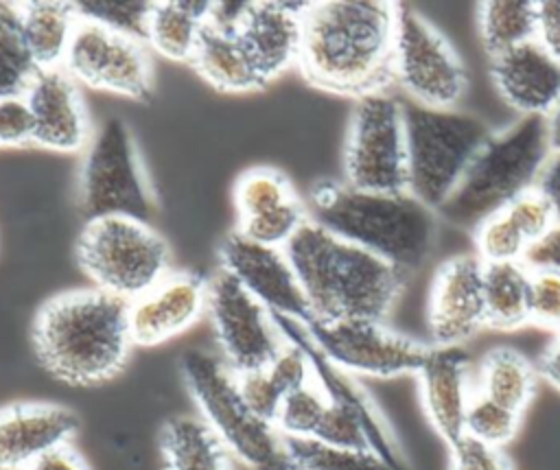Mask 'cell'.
Listing matches in <instances>:
<instances>
[{"mask_svg": "<svg viewBox=\"0 0 560 470\" xmlns=\"http://www.w3.org/2000/svg\"><path fill=\"white\" fill-rule=\"evenodd\" d=\"M396 2L328 0L302 13L298 66L304 79L341 96H368L394 83Z\"/></svg>", "mask_w": 560, "mask_h": 470, "instance_id": "cell-1", "label": "cell"}, {"mask_svg": "<svg viewBox=\"0 0 560 470\" xmlns=\"http://www.w3.org/2000/svg\"><path fill=\"white\" fill-rule=\"evenodd\" d=\"M308 313L322 321H385L407 273L381 256L306 221L284 245Z\"/></svg>", "mask_w": 560, "mask_h": 470, "instance_id": "cell-2", "label": "cell"}, {"mask_svg": "<svg viewBox=\"0 0 560 470\" xmlns=\"http://www.w3.org/2000/svg\"><path fill=\"white\" fill-rule=\"evenodd\" d=\"M33 348L42 367L66 385L105 383L133 348L127 302L96 286L63 291L37 310Z\"/></svg>", "mask_w": 560, "mask_h": 470, "instance_id": "cell-3", "label": "cell"}, {"mask_svg": "<svg viewBox=\"0 0 560 470\" xmlns=\"http://www.w3.org/2000/svg\"><path fill=\"white\" fill-rule=\"evenodd\" d=\"M304 203L311 221L405 273L429 258L438 234V212L407 190L370 192L346 181H319Z\"/></svg>", "mask_w": 560, "mask_h": 470, "instance_id": "cell-4", "label": "cell"}, {"mask_svg": "<svg viewBox=\"0 0 560 470\" xmlns=\"http://www.w3.org/2000/svg\"><path fill=\"white\" fill-rule=\"evenodd\" d=\"M549 157L545 118L518 116L486 138L438 216L451 225L475 230L483 219L532 190Z\"/></svg>", "mask_w": 560, "mask_h": 470, "instance_id": "cell-5", "label": "cell"}, {"mask_svg": "<svg viewBox=\"0 0 560 470\" xmlns=\"http://www.w3.org/2000/svg\"><path fill=\"white\" fill-rule=\"evenodd\" d=\"M184 385L199 418L247 470H293L284 437L278 428L249 411L234 372L221 356L190 350L182 359Z\"/></svg>", "mask_w": 560, "mask_h": 470, "instance_id": "cell-6", "label": "cell"}, {"mask_svg": "<svg viewBox=\"0 0 560 470\" xmlns=\"http://www.w3.org/2000/svg\"><path fill=\"white\" fill-rule=\"evenodd\" d=\"M402 107L407 129V192L440 212L492 129L477 116L457 109L422 107L405 98Z\"/></svg>", "mask_w": 560, "mask_h": 470, "instance_id": "cell-7", "label": "cell"}, {"mask_svg": "<svg viewBox=\"0 0 560 470\" xmlns=\"http://www.w3.org/2000/svg\"><path fill=\"white\" fill-rule=\"evenodd\" d=\"M77 260L96 289L125 302L171 271L166 240L144 221L103 216L83 223Z\"/></svg>", "mask_w": 560, "mask_h": 470, "instance_id": "cell-8", "label": "cell"}, {"mask_svg": "<svg viewBox=\"0 0 560 470\" xmlns=\"http://www.w3.org/2000/svg\"><path fill=\"white\" fill-rule=\"evenodd\" d=\"M79 208L85 221L127 216L149 223L155 212L138 146L120 118H107L83 149Z\"/></svg>", "mask_w": 560, "mask_h": 470, "instance_id": "cell-9", "label": "cell"}, {"mask_svg": "<svg viewBox=\"0 0 560 470\" xmlns=\"http://www.w3.org/2000/svg\"><path fill=\"white\" fill-rule=\"evenodd\" d=\"M343 181L370 192L407 190L402 101L387 90L357 98L343 142Z\"/></svg>", "mask_w": 560, "mask_h": 470, "instance_id": "cell-10", "label": "cell"}, {"mask_svg": "<svg viewBox=\"0 0 560 470\" xmlns=\"http://www.w3.org/2000/svg\"><path fill=\"white\" fill-rule=\"evenodd\" d=\"M394 83L422 107L455 109L468 74L453 44L416 9L396 4Z\"/></svg>", "mask_w": 560, "mask_h": 470, "instance_id": "cell-11", "label": "cell"}, {"mask_svg": "<svg viewBox=\"0 0 560 470\" xmlns=\"http://www.w3.org/2000/svg\"><path fill=\"white\" fill-rule=\"evenodd\" d=\"M315 350L348 376L394 378L416 374L429 352V343L405 337L385 321L341 319L300 321Z\"/></svg>", "mask_w": 560, "mask_h": 470, "instance_id": "cell-12", "label": "cell"}, {"mask_svg": "<svg viewBox=\"0 0 560 470\" xmlns=\"http://www.w3.org/2000/svg\"><path fill=\"white\" fill-rule=\"evenodd\" d=\"M206 315L221 359L234 374L265 367L287 345L273 313L223 269L208 278Z\"/></svg>", "mask_w": 560, "mask_h": 470, "instance_id": "cell-13", "label": "cell"}, {"mask_svg": "<svg viewBox=\"0 0 560 470\" xmlns=\"http://www.w3.org/2000/svg\"><path fill=\"white\" fill-rule=\"evenodd\" d=\"M77 83L133 101H147L153 85L149 46L96 22L79 20L61 66Z\"/></svg>", "mask_w": 560, "mask_h": 470, "instance_id": "cell-14", "label": "cell"}, {"mask_svg": "<svg viewBox=\"0 0 560 470\" xmlns=\"http://www.w3.org/2000/svg\"><path fill=\"white\" fill-rule=\"evenodd\" d=\"M486 328L483 262L475 254H455L444 260L429 289V345L457 348Z\"/></svg>", "mask_w": 560, "mask_h": 470, "instance_id": "cell-15", "label": "cell"}, {"mask_svg": "<svg viewBox=\"0 0 560 470\" xmlns=\"http://www.w3.org/2000/svg\"><path fill=\"white\" fill-rule=\"evenodd\" d=\"M236 232L269 247H282L308 221L304 199L295 192L284 173L256 166L234 184Z\"/></svg>", "mask_w": 560, "mask_h": 470, "instance_id": "cell-16", "label": "cell"}, {"mask_svg": "<svg viewBox=\"0 0 560 470\" xmlns=\"http://www.w3.org/2000/svg\"><path fill=\"white\" fill-rule=\"evenodd\" d=\"M219 265L273 315L311 317L298 275L282 247L260 245L232 230L219 245Z\"/></svg>", "mask_w": 560, "mask_h": 470, "instance_id": "cell-17", "label": "cell"}, {"mask_svg": "<svg viewBox=\"0 0 560 470\" xmlns=\"http://www.w3.org/2000/svg\"><path fill=\"white\" fill-rule=\"evenodd\" d=\"M208 306V278L168 271L151 289L127 302L133 345H160L190 330Z\"/></svg>", "mask_w": 560, "mask_h": 470, "instance_id": "cell-18", "label": "cell"}, {"mask_svg": "<svg viewBox=\"0 0 560 470\" xmlns=\"http://www.w3.org/2000/svg\"><path fill=\"white\" fill-rule=\"evenodd\" d=\"M35 144L72 153L88 146L92 138L79 83L63 68L39 70L24 94Z\"/></svg>", "mask_w": 560, "mask_h": 470, "instance_id": "cell-19", "label": "cell"}, {"mask_svg": "<svg viewBox=\"0 0 560 470\" xmlns=\"http://www.w3.org/2000/svg\"><path fill=\"white\" fill-rule=\"evenodd\" d=\"M420 383L422 409L446 446L464 435L466 411L475 393L472 361L462 345L438 348L429 352L416 372Z\"/></svg>", "mask_w": 560, "mask_h": 470, "instance_id": "cell-20", "label": "cell"}, {"mask_svg": "<svg viewBox=\"0 0 560 470\" xmlns=\"http://www.w3.org/2000/svg\"><path fill=\"white\" fill-rule=\"evenodd\" d=\"M490 79L521 116L545 118L560 101V61L536 39L492 57Z\"/></svg>", "mask_w": 560, "mask_h": 470, "instance_id": "cell-21", "label": "cell"}, {"mask_svg": "<svg viewBox=\"0 0 560 470\" xmlns=\"http://www.w3.org/2000/svg\"><path fill=\"white\" fill-rule=\"evenodd\" d=\"M77 415L52 402H15L0 409V470H24L42 453L72 442Z\"/></svg>", "mask_w": 560, "mask_h": 470, "instance_id": "cell-22", "label": "cell"}, {"mask_svg": "<svg viewBox=\"0 0 560 470\" xmlns=\"http://www.w3.org/2000/svg\"><path fill=\"white\" fill-rule=\"evenodd\" d=\"M311 2H252L238 31L265 83L298 63L302 48V13Z\"/></svg>", "mask_w": 560, "mask_h": 470, "instance_id": "cell-23", "label": "cell"}, {"mask_svg": "<svg viewBox=\"0 0 560 470\" xmlns=\"http://www.w3.org/2000/svg\"><path fill=\"white\" fill-rule=\"evenodd\" d=\"M190 66L199 72V77L223 92L241 94L267 85L243 39L234 33H223L208 24L201 31Z\"/></svg>", "mask_w": 560, "mask_h": 470, "instance_id": "cell-24", "label": "cell"}, {"mask_svg": "<svg viewBox=\"0 0 560 470\" xmlns=\"http://www.w3.org/2000/svg\"><path fill=\"white\" fill-rule=\"evenodd\" d=\"M164 470H234L232 455L199 415H175L160 431Z\"/></svg>", "mask_w": 560, "mask_h": 470, "instance_id": "cell-25", "label": "cell"}, {"mask_svg": "<svg viewBox=\"0 0 560 470\" xmlns=\"http://www.w3.org/2000/svg\"><path fill=\"white\" fill-rule=\"evenodd\" d=\"M212 2L162 0L153 2L144 44L171 61H188L195 55Z\"/></svg>", "mask_w": 560, "mask_h": 470, "instance_id": "cell-26", "label": "cell"}, {"mask_svg": "<svg viewBox=\"0 0 560 470\" xmlns=\"http://www.w3.org/2000/svg\"><path fill=\"white\" fill-rule=\"evenodd\" d=\"M24 42L39 70L61 68L70 48L79 15L72 2L35 0L18 2Z\"/></svg>", "mask_w": 560, "mask_h": 470, "instance_id": "cell-27", "label": "cell"}, {"mask_svg": "<svg viewBox=\"0 0 560 470\" xmlns=\"http://www.w3.org/2000/svg\"><path fill=\"white\" fill-rule=\"evenodd\" d=\"M538 383V369L514 348H492L475 369V391L516 411L529 407Z\"/></svg>", "mask_w": 560, "mask_h": 470, "instance_id": "cell-28", "label": "cell"}, {"mask_svg": "<svg viewBox=\"0 0 560 470\" xmlns=\"http://www.w3.org/2000/svg\"><path fill=\"white\" fill-rule=\"evenodd\" d=\"M529 267L525 262L483 265L486 326L516 330L529 324Z\"/></svg>", "mask_w": 560, "mask_h": 470, "instance_id": "cell-29", "label": "cell"}, {"mask_svg": "<svg viewBox=\"0 0 560 470\" xmlns=\"http://www.w3.org/2000/svg\"><path fill=\"white\" fill-rule=\"evenodd\" d=\"M477 28L486 55L492 59L536 39V2L486 0L477 4Z\"/></svg>", "mask_w": 560, "mask_h": 470, "instance_id": "cell-30", "label": "cell"}, {"mask_svg": "<svg viewBox=\"0 0 560 470\" xmlns=\"http://www.w3.org/2000/svg\"><path fill=\"white\" fill-rule=\"evenodd\" d=\"M37 72L24 42L18 2H0V98L24 96Z\"/></svg>", "mask_w": 560, "mask_h": 470, "instance_id": "cell-31", "label": "cell"}, {"mask_svg": "<svg viewBox=\"0 0 560 470\" xmlns=\"http://www.w3.org/2000/svg\"><path fill=\"white\" fill-rule=\"evenodd\" d=\"M284 446L293 470H394L374 450L339 448L311 437H284Z\"/></svg>", "mask_w": 560, "mask_h": 470, "instance_id": "cell-32", "label": "cell"}, {"mask_svg": "<svg viewBox=\"0 0 560 470\" xmlns=\"http://www.w3.org/2000/svg\"><path fill=\"white\" fill-rule=\"evenodd\" d=\"M328 402H330L328 393L322 389V385L313 376L311 383L284 396L276 418L278 433L291 439L315 437V431L326 413Z\"/></svg>", "mask_w": 560, "mask_h": 470, "instance_id": "cell-33", "label": "cell"}, {"mask_svg": "<svg viewBox=\"0 0 560 470\" xmlns=\"http://www.w3.org/2000/svg\"><path fill=\"white\" fill-rule=\"evenodd\" d=\"M475 256L483 265H505V262H523L529 249V243L510 221V216L501 210L490 214L472 230Z\"/></svg>", "mask_w": 560, "mask_h": 470, "instance_id": "cell-34", "label": "cell"}, {"mask_svg": "<svg viewBox=\"0 0 560 470\" xmlns=\"http://www.w3.org/2000/svg\"><path fill=\"white\" fill-rule=\"evenodd\" d=\"M521 426V413L490 400L488 396L475 391L466 411L464 435L479 439L488 446H508Z\"/></svg>", "mask_w": 560, "mask_h": 470, "instance_id": "cell-35", "label": "cell"}, {"mask_svg": "<svg viewBox=\"0 0 560 470\" xmlns=\"http://www.w3.org/2000/svg\"><path fill=\"white\" fill-rule=\"evenodd\" d=\"M79 20L96 22L116 33L136 37L144 42L147 22L153 9V2L142 0H90V2H72Z\"/></svg>", "mask_w": 560, "mask_h": 470, "instance_id": "cell-36", "label": "cell"}, {"mask_svg": "<svg viewBox=\"0 0 560 470\" xmlns=\"http://www.w3.org/2000/svg\"><path fill=\"white\" fill-rule=\"evenodd\" d=\"M324 444L339 446V448H357V450H374L370 431L363 422V418L350 409L348 404L330 400L326 407V413L315 431V437ZM376 453V450H374Z\"/></svg>", "mask_w": 560, "mask_h": 470, "instance_id": "cell-37", "label": "cell"}, {"mask_svg": "<svg viewBox=\"0 0 560 470\" xmlns=\"http://www.w3.org/2000/svg\"><path fill=\"white\" fill-rule=\"evenodd\" d=\"M503 212L510 216V221L516 225L529 247L542 240L558 225L551 205L536 188L516 197L512 203H508Z\"/></svg>", "mask_w": 560, "mask_h": 470, "instance_id": "cell-38", "label": "cell"}, {"mask_svg": "<svg viewBox=\"0 0 560 470\" xmlns=\"http://www.w3.org/2000/svg\"><path fill=\"white\" fill-rule=\"evenodd\" d=\"M529 324L560 332V271L529 269Z\"/></svg>", "mask_w": 560, "mask_h": 470, "instance_id": "cell-39", "label": "cell"}, {"mask_svg": "<svg viewBox=\"0 0 560 470\" xmlns=\"http://www.w3.org/2000/svg\"><path fill=\"white\" fill-rule=\"evenodd\" d=\"M234 376H236L238 393H241L243 402L249 407V411L254 415H258L260 420L276 426V418H278L280 404L284 400V393L273 383L269 372L265 367H260V369L241 372Z\"/></svg>", "mask_w": 560, "mask_h": 470, "instance_id": "cell-40", "label": "cell"}, {"mask_svg": "<svg viewBox=\"0 0 560 470\" xmlns=\"http://www.w3.org/2000/svg\"><path fill=\"white\" fill-rule=\"evenodd\" d=\"M448 470H512L503 448L462 435L448 446Z\"/></svg>", "mask_w": 560, "mask_h": 470, "instance_id": "cell-41", "label": "cell"}, {"mask_svg": "<svg viewBox=\"0 0 560 470\" xmlns=\"http://www.w3.org/2000/svg\"><path fill=\"white\" fill-rule=\"evenodd\" d=\"M265 369L284 396L313 380V365L308 354L304 348L291 341H287V345L265 365Z\"/></svg>", "mask_w": 560, "mask_h": 470, "instance_id": "cell-42", "label": "cell"}, {"mask_svg": "<svg viewBox=\"0 0 560 470\" xmlns=\"http://www.w3.org/2000/svg\"><path fill=\"white\" fill-rule=\"evenodd\" d=\"M33 140V122L24 96L0 98V146H22Z\"/></svg>", "mask_w": 560, "mask_h": 470, "instance_id": "cell-43", "label": "cell"}, {"mask_svg": "<svg viewBox=\"0 0 560 470\" xmlns=\"http://www.w3.org/2000/svg\"><path fill=\"white\" fill-rule=\"evenodd\" d=\"M536 42L560 61V0L536 2Z\"/></svg>", "mask_w": 560, "mask_h": 470, "instance_id": "cell-44", "label": "cell"}, {"mask_svg": "<svg viewBox=\"0 0 560 470\" xmlns=\"http://www.w3.org/2000/svg\"><path fill=\"white\" fill-rule=\"evenodd\" d=\"M24 470H90V466L72 442H63L42 453Z\"/></svg>", "mask_w": 560, "mask_h": 470, "instance_id": "cell-45", "label": "cell"}, {"mask_svg": "<svg viewBox=\"0 0 560 470\" xmlns=\"http://www.w3.org/2000/svg\"><path fill=\"white\" fill-rule=\"evenodd\" d=\"M249 9L252 2H212L206 24L217 31L238 35Z\"/></svg>", "mask_w": 560, "mask_h": 470, "instance_id": "cell-46", "label": "cell"}, {"mask_svg": "<svg viewBox=\"0 0 560 470\" xmlns=\"http://www.w3.org/2000/svg\"><path fill=\"white\" fill-rule=\"evenodd\" d=\"M529 269L560 271V225H556L542 240L534 243L523 260Z\"/></svg>", "mask_w": 560, "mask_h": 470, "instance_id": "cell-47", "label": "cell"}, {"mask_svg": "<svg viewBox=\"0 0 560 470\" xmlns=\"http://www.w3.org/2000/svg\"><path fill=\"white\" fill-rule=\"evenodd\" d=\"M534 188L547 199V203L551 205L556 221L560 225V153H551V157L542 166Z\"/></svg>", "mask_w": 560, "mask_h": 470, "instance_id": "cell-48", "label": "cell"}, {"mask_svg": "<svg viewBox=\"0 0 560 470\" xmlns=\"http://www.w3.org/2000/svg\"><path fill=\"white\" fill-rule=\"evenodd\" d=\"M538 374H542V378L560 391V332L556 334V339L542 352Z\"/></svg>", "mask_w": 560, "mask_h": 470, "instance_id": "cell-49", "label": "cell"}, {"mask_svg": "<svg viewBox=\"0 0 560 470\" xmlns=\"http://www.w3.org/2000/svg\"><path fill=\"white\" fill-rule=\"evenodd\" d=\"M545 125H547V138H549L551 153H560V101H558V105L545 116Z\"/></svg>", "mask_w": 560, "mask_h": 470, "instance_id": "cell-50", "label": "cell"}]
</instances>
